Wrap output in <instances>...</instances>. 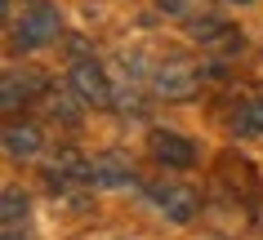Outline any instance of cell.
<instances>
[{"mask_svg":"<svg viewBox=\"0 0 263 240\" xmlns=\"http://www.w3.org/2000/svg\"><path fill=\"white\" fill-rule=\"evenodd\" d=\"M63 36V18L54 5H31L14 23V49H45Z\"/></svg>","mask_w":263,"mask_h":240,"instance_id":"obj_1","label":"cell"},{"mask_svg":"<svg viewBox=\"0 0 263 240\" xmlns=\"http://www.w3.org/2000/svg\"><path fill=\"white\" fill-rule=\"evenodd\" d=\"M67 85H71V94H76L85 107H103V102L116 98V94H111L107 71H103V62H94V58H76V62H71Z\"/></svg>","mask_w":263,"mask_h":240,"instance_id":"obj_2","label":"cell"},{"mask_svg":"<svg viewBox=\"0 0 263 240\" xmlns=\"http://www.w3.org/2000/svg\"><path fill=\"white\" fill-rule=\"evenodd\" d=\"M196 85H201V71H196L192 62H183V58H170V62H161V67L152 71V89H156L165 102L192 98Z\"/></svg>","mask_w":263,"mask_h":240,"instance_id":"obj_3","label":"cell"},{"mask_svg":"<svg viewBox=\"0 0 263 240\" xmlns=\"http://www.w3.org/2000/svg\"><path fill=\"white\" fill-rule=\"evenodd\" d=\"M147 205H152L161 218H170L174 227H183V223L196 218V191L183 187V183H156L152 191H147Z\"/></svg>","mask_w":263,"mask_h":240,"instance_id":"obj_4","label":"cell"},{"mask_svg":"<svg viewBox=\"0 0 263 240\" xmlns=\"http://www.w3.org/2000/svg\"><path fill=\"white\" fill-rule=\"evenodd\" d=\"M152 156L165 165V169H192L196 165V142L174 134V129H152V138H147Z\"/></svg>","mask_w":263,"mask_h":240,"instance_id":"obj_5","label":"cell"},{"mask_svg":"<svg viewBox=\"0 0 263 240\" xmlns=\"http://www.w3.org/2000/svg\"><path fill=\"white\" fill-rule=\"evenodd\" d=\"M89 183H98V187H129V183H139V178H134V165H129L125 156L107 151V156H98L94 165H89Z\"/></svg>","mask_w":263,"mask_h":240,"instance_id":"obj_6","label":"cell"},{"mask_svg":"<svg viewBox=\"0 0 263 240\" xmlns=\"http://www.w3.org/2000/svg\"><path fill=\"white\" fill-rule=\"evenodd\" d=\"M196 40L205 45V49H214V54H232V49H241V31L228 27V23H219V18H201V23H192Z\"/></svg>","mask_w":263,"mask_h":240,"instance_id":"obj_7","label":"cell"},{"mask_svg":"<svg viewBox=\"0 0 263 240\" xmlns=\"http://www.w3.org/2000/svg\"><path fill=\"white\" fill-rule=\"evenodd\" d=\"M45 178H49L54 187H76V183H85V178H89V165H85L71 147H63V151L45 165Z\"/></svg>","mask_w":263,"mask_h":240,"instance_id":"obj_8","label":"cell"},{"mask_svg":"<svg viewBox=\"0 0 263 240\" xmlns=\"http://www.w3.org/2000/svg\"><path fill=\"white\" fill-rule=\"evenodd\" d=\"M31 89H41V80H36L31 71H5V76H0V98H5V112H18V107L31 98Z\"/></svg>","mask_w":263,"mask_h":240,"instance_id":"obj_9","label":"cell"},{"mask_svg":"<svg viewBox=\"0 0 263 240\" xmlns=\"http://www.w3.org/2000/svg\"><path fill=\"white\" fill-rule=\"evenodd\" d=\"M5 151L14 156V160H31V156L41 151V129L36 125H9L5 129Z\"/></svg>","mask_w":263,"mask_h":240,"instance_id":"obj_10","label":"cell"},{"mask_svg":"<svg viewBox=\"0 0 263 240\" xmlns=\"http://www.w3.org/2000/svg\"><path fill=\"white\" fill-rule=\"evenodd\" d=\"M232 134H241V138H259V134H263V94H259V98H246L241 107H236Z\"/></svg>","mask_w":263,"mask_h":240,"instance_id":"obj_11","label":"cell"},{"mask_svg":"<svg viewBox=\"0 0 263 240\" xmlns=\"http://www.w3.org/2000/svg\"><path fill=\"white\" fill-rule=\"evenodd\" d=\"M0 213H5V223H9V227L23 223V213H27V196H23L18 187H5V196H0Z\"/></svg>","mask_w":263,"mask_h":240,"instance_id":"obj_12","label":"cell"},{"mask_svg":"<svg viewBox=\"0 0 263 240\" xmlns=\"http://www.w3.org/2000/svg\"><path fill=\"white\" fill-rule=\"evenodd\" d=\"M49 107H54V120H67V125H76V120H81V112H76V102L71 98H49Z\"/></svg>","mask_w":263,"mask_h":240,"instance_id":"obj_13","label":"cell"},{"mask_svg":"<svg viewBox=\"0 0 263 240\" xmlns=\"http://www.w3.org/2000/svg\"><path fill=\"white\" fill-rule=\"evenodd\" d=\"M156 9L170 14V18H183V14H187V0H156Z\"/></svg>","mask_w":263,"mask_h":240,"instance_id":"obj_14","label":"cell"},{"mask_svg":"<svg viewBox=\"0 0 263 240\" xmlns=\"http://www.w3.org/2000/svg\"><path fill=\"white\" fill-rule=\"evenodd\" d=\"M228 5H254V0H228Z\"/></svg>","mask_w":263,"mask_h":240,"instance_id":"obj_15","label":"cell"},{"mask_svg":"<svg viewBox=\"0 0 263 240\" xmlns=\"http://www.w3.org/2000/svg\"><path fill=\"white\" fill-rule=\"evenodd\" d=\"M5 240H18V236H14V231H9V236H5Z\"/></svg>","mask_w":263,"mask_h":240,"instance_id":"obj_16","label":"cell"},{"mask_svg":"<svg viewBox=\"0 0 263 240\" xmlns=\"http://www.w3.org/2000/svg\"><path fill=\"white\" fill-rule=\"evenodd\" d=\"M36 5H41V0H36Z\"/></svg>","mask_w":263,"mask_h":240,"instance_id":"obj_17","label":"cell"}]
</instances>
